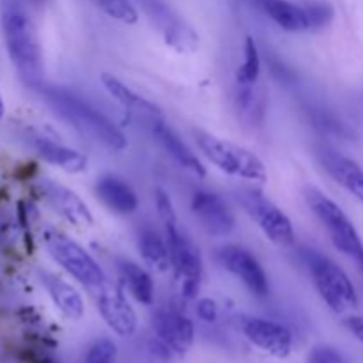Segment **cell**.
Returning <instances> with one entry per match:
<instances>
[{
    "label": "cell",
    "mask_w": 363,
    "mask_h": 363,
    "mask_svg": "<svg viewBox=\"0 0 363 363\" xmlns=\"http://www.w3.org/2000/svg\"><path fill=\"white\" fill-rule=\"evenodd\" d=\"M2 32L11 62L25 84L43 85V52L34 21L18 0H6L2 6Z\"/></svg>",
    "instance_id": "cell-1"
},
{
    "label": "cell",
    "mask_w": 363,
    "mask_h": 363,
    "mask_svg": "<svg viewBox=\"0 0 363 363\" xmlns=\"http://www.w3.org/2000/svg\"><path fill=\"white\" fill-rule=\"evenodd\" d=\"M156 208L165 227L167 247L170 252V264L176 273L181 294L188 300L197 296L202 279V257L194 241L181 233L174 206L165 190L156 188Z\"/></svg>",
    "instance_id": "cell-2"
},
{
    "label": "cell",
    "mask_w": 363,
    "mask_h": 363,
    "mask_svg": "<svg viewBox=\"0 0 363 363\" xmlns=\"http://www.w3.org/2000/svg\"><path fill=\"white\" fill-rule=\"evenodd\" d=\"M39 91H41L43 98L48 101V105L71 126L77 128L80 133L89 135L96 142H101L103 145L116 149V151H123L128 145L123 131L108 117L89 105L85 99L59 87H43L41 85Z\"/></svg>",
    "instance_id": "cell-3"
},
{
    "label": "cell",
    "mask_w": 363,
    "mask_h": 363,
    "mask_svg": "<svg viewBox=\"0 0 363 363\" xmlns=\"http://www.w3.org/2000/svg\"><path fill=\"white\" fill-rule=\"evenodd\" d=\"M303 259L311 269L319 294L335 314H344L358 307L353 282L340 266L315 250H303Z\"/></svg>",
    "instance_id": "cell-4"
},
{
    "label": "cell",
    "mask_w": 363,
    "mask_h": 363,
    "mask_svg": "<svg viewBox=\"0 0 363 363\" xmlns=\"http://www.w3.org/2000/svg\"><path fill=\"white\" fill-rule=\"evenodd\" d=\"M308 206L315 213L325 229L328 230V236L332 243L339 252H342L346 257H350L358 268L363 269V243L360 234L354 229L353 222L347 218L346 213L340 209L339 204L326 197L323 191L315 188H307L305 191Z\"/></svg>",
    "instance_id": "cell-5"
},
{
    "label": "cell",
    "mask_w": 363,
    "mask_h": 363,
    "mask_svg": "<svg viewBox=\"0 0 363 363\" xmlns=\"http://www.w3.org/2000/svg\"><path fill=\"white\" fill-rule=\"evenodd\" d=\"M195 140L202 155L225 174L250 181H266L268 174L264 163L248 149L201 130H195Z\"/></svg>",
    "instance_id": "cell-6"
},
{
    "label": "cell",
    "mask_w": 363,
    "mask_h": 363,
    "mask_svg": "<svg viewBox=\"0 0 363 363\" xmlns=\"http://www.w3.org/2000/svg\"><path fill=\"white\" fill-rule=\"evenodd\" d=\"M45 245L53 261L60 268L66 269L73 279L84 284L87 289H94V287L106 282L101 266L92 259V255L85 248H82L77 241L67 238L66 234L48 230L45 234Z\"/></svg>",
    "instance_id": "cell-7"
},
{
    "label": "cell",
    "mask_w": 363,
    "mask_h": 363,
    "mask_svg": "<svg viewBox=\"0 0 363 363\" xmlns=\"http://www.w3.org/2000/svg\"><path fill=\"white\" fill-rule=\"evenodd\" d=\"M245 211L254 218L272 243L279 247H289L294 243V229L286 213L273 204L262 191L255 188H245L240 194Z\"/></svg>",
    "instance_id": "cell-8"
},
{
    "label": "cell",
    "mask_w": 363,
    "mask_h": 363,
    "mask_svg": "<svg viewBox=\"0 0 363 363\" xmlns=\"http://www.w3.org/2000/svg\"><path fill=\"white\" fill-rule=\"evenodd\" d=\"M96 301L103 321L121 337H131L137 330V314L123 291L113 284L103 282L101 286L89 289Z\"/></svg>",
    "instance_id": "cell-9"
},
{
    "label": "cell",
    "mask_w": 363,
    "mask_h": 363,
    "mask_svg": "<svg viewBox=\"0 0 363 363\" xmlns=\"http://www.w3.org/2000/svg\"><path fill=\"white\" fill-rule=\"evenodd\" d=\"M151 23L162 32L167 45L181 53H190L197 48L199 38L165 2L162 0H140Z\"/></svg>",
    "instance_id": "cell-10"
},
{
    "label": "cell",
    "mask_w": 363,
    "mask_h": 363,
    "mask_svg": "<svg viewBox=\"0 0 363 363\" xmlns=\"http://www.w3.org/2000/svg\"><path fill=\"white\" fill-rule=\"evenodd\" d=\"M218 261L227 272L245 284L248 291L257 298H266L269 294L268 275L262 269L261 262L243 247L229 245L218 252Z\"/></svg>",
    "instance_id": "cell-11"
},
{
    "label": "cell",
    "mask_w": 363,
    "mask_h": 363,
    "mask_svg": "<svg viewBox=\"0 0 363 363\" xmlns=\"http://www.w3.org/2000/svg\"><path fill=\"white\" fill-rule=\"evenodd\" d=\"M191 211L209 236L223 238L233 233L234 215L220 195L197 190L191 199Z\"/></svg>",
    "instance_id": "cell-12"
},
{
    "label": "cell",
    "mask_w": 363,
    "mask_h": 363,
    "mask_svg": "<svg viewBox=\"0 0 363 363\" xmlns=\"http://www.w3.org/2000/svg\"><path fill=\"white\" fill-rule=\"evenodd\" d=\"M152 330L156 337L179 357L186 354L194 344V325L186 315L172 308H160L152 314Z\"/></svg>",
    "instance_id": "cell-13"
},
{
    "label": "cell",
    "mask_w": 363,
    "mask_h": 363,
    "mask_svg": "<svg viewBox=\"0 0 363 363\" xmlns=\"http://www.w3.org/2000/svg\"><path fill=\"white\" fill-rule=\"evenodd\" d=\"M243 333L254 346L277 358H287L293 350V335L289 330L268 319H247L243 323Z\"/></svg>",
    "instance_id": "cell-14"
},
{
    "label": "cell",
    "mask_w": 363,
    "mask_h": 363,
    "mask_svg": "<svg viewBox=\"0 0 363 363\" xmlns=\"http://www.w3.org/2000/svg\"><path fill=\"white\" fill-rule=\"evenodd\" d=\"M43 195L46 197L48 204L59 213L60 216L73 223L74 227H89L92 225V215L89 211L87 204L74 194L69 188L57 184L53 181L45 179L41 184Z\"/></svg>",
    "instance_id": "cell-15"
},
{
    "label": "cell",
    "mask_w": 363,
    "mask_h": 363,
    "mask_svg": "<svg viewBox=\"0 0 363 363\" xmlns=\"http://www.w3.org/2000/svg\"><path fill=\"white\" fill-rule=\"evenodd\" d=\"M318 158L323 169L337 181L342 188H346L351 195L363 204V169L357 162L347 156L333 151L330 147H319Z\"/></svg>",
    "instance_id": "cell-16"
},
{
    "label": "cell",
    "mask_w": 363,
    "mask_h": 363,
    "mask_svg": "<svg viewBox=\"0 0 363 363\" xmlns=\"http://www.w3.org/2000/svg\"><path fill=\"white\" fill-rule=\"evenodd\" d=\"M96 194L106 208L119 215H130L138 208V199L133 188L126 181L112 176V174L99 177V181L96 183Z\"/></svg>",
    "instance_id": "cell-17"
},
{
    "label": "cell",
    "mask_w": 363,
    "mask_h": 363,
    "mask_svg": "<svg viewBox=\"0 0 363 363\" xmlns=\"http://www.w3.org/2000/svg\"><path fill=\"white\" fill-rule=\"evenodd\" d=\"M152 135L156 137V140L162 144V147L169 152V156H172L179 167H183L184 170H188L194 176H206V169L202 167L201 160L191 152V149L177 137L176 131L170 126H167L162 121H155L152 123Z\"/></svg>",
    "instance_id": "cell-18"
},
{
    "label": "cell",
    "mask_w": 363,
    "mask_h": 363,
    "mask_svg": "<svg viewBox=\"0 0 363 363\" xmlns=\"http://www.w3.org/2000/svg\"><path fill=\"white\" fill-rule=\"evenodd\" d=\"M30 142L32 147L35 149V152L45 162L60 167L66 172L80 174L87 169V158H85V155L74 151V149L66 147V145L59 144L55 140H50L46 137H39V135H34L30 138Z\"/></svg>",
    "instance_id": "cell-19"
},
{
    "label": "cell",
    "mask_w": 363,
    "mask_h": 363,
    "mask_svg": "<svg viewBox=\"0 0 363 363\" xmlns=\"http://www.w3.org/2000/svg\"><path fill=\"white\" fill-rule=\"evenodd\" d=\"M41 282L45 286V289L48 291L50 298L55 303V307L66 315L67 319H73L78 321L84 315L85 307L84 300H82L80 293L74 289L71 284H67L66 280L60 279L59 275H53V273L43 272L41 273Z\"/></svg>",
    "instance_id": "cell-20"
},
{
    "label": "cell",
    "mask_w": 363,
    "mask_h": 363,
    "mask_svg": "<svg viewBox=\"0 0 363 363\" xmlns=\"http://www.w3.org/2000/svg\"><path fill=\"white\" fill-rule=\"evenodd\" d=\"M252 2L261 7L262 13L272 18L284 30L301 32L311 28L305 7L296 6L289 0H252Z\"/></svg>",
    "instance_id": "cell-21"
},
{
    "label": "cell",
    "mask_w": 363,
    "mask_h": 363,
    "mask_svg": "<svg viewBox=\"0 0 363 363\" xmlns=\"http://www.w3.org/2000/svg\"><path fill=\"white\" fill-rule=\"evenodd\" d=\"M138 250L142 259L151 269L158 273H165L172 268L170 264V252L167 247V240H163L156 230L142 229L138 234Z\"/></svg>",
    "instance_id": "cell-22"
},
{
    "label": "cell",
    "mask_w": 363,
    "mask_h": 363,
    "mask_svg": "<svg viewBox=\"0 0 363 363\" xmlns=\"http://www.w3.org/2000/svg\"><path fill=\"white\" fill-rule=\"evenodd\" d=\"M117 268H119L121 279L126 284L131 296L140 301V303L151 305L152 298H155V284H152L151 275L138 264L131 261H124V259L117 262Z\"/></svg>",
    "instance_id": "cell-23"
},
{
    "label": "cell",
    "mask_w": 363,
    "mask_h": 363,
    "mask_svg": "<svg viewBox=\"0 0 363 363\" xmlns=\"http://www.w3.org/2000/svg\"><path fill=\"white\" fill-rule=\"evenodd\" d=\"M101 84L103 87L106 89V92H108L113 99H117L123 106H128V108L131 110H138V112H145L149 113V116H160V110L156 108L151 101H147V99L138 96L135 91H131L126 84H123V82L117 77H113V74L103 73Z\"/></svg>",
    "instance_id": "cell-24"
},
{
    "label": "cell",
    "mask_w": 363,
    "mask_h": 363,
    "mask_svg": "<svg viewBox=\"0 0 363 363\" xmlns=\"http://www.w3.org/2000/svg\"><path fill=\"white\" fill-rule=\"evenodd\" d=\"M259 73H261V57H259L257 45H255L254 38L248 35L245 41V57L241 66L238 67L236 80L241 87H250L255 85L259 80Z\"/></svg>",
    "instance_id": "cell-25"
},
{
    "label": "cell",
    "mask_w": 363,
    "mask_h": 363,
    "mask_svg": "<svg viewBox=\"0 0 363 363\" xmlns=\"http://www.w3.org/2000/svg\"><path fill=\"white\" fill-rule=\"evenodd\" d=\"M92 2L113 20L126 25H135L138 21V11L130 0H92Z\"/></svg>",
    "instance_id": "cell-26"
},
{
    "label": "cell",
    "mask_w": 363,
    "mask_h": 363,
    "mask_svg": "<svg viewBox=\"0 0 363 363\" xmlns=\"http://www.w3.org/2000/svg\"><path fill=\"white\" fill-rule=\"evenodd\" d=\"M117 347L110 339H98L91 344L87 354H85V363H116Z\"/></svg>",
    "instance_id": "cell-27"
},
{
    "label": "cell",
    "mask_w": 363,
    "mask_h": 363,
    "mask_svg": "<svg viewBox=\"0 0 363 363\" xmlns=\"http://www.w3.org/2000/svg\"><path fill=\"white\" fill-rule=\"evenodd\" d=\"M305 11H307L308 21H311V28L325 27V25H328L333 18L332 6L326 2L308 4V6H305Z\"/></svg>",
    "instance_id": "cell-28"
},
{
    "label": "cell",
    "mask_w": 363,
    "mask_h": 363,
    "mask_svg": "<svg viewBox=\"0 0 363 363\" xmlns=\"http://www.w3.org/2000/svg\"><path fill=\"white\" fill-rule=\"evenodd\" d=\"M307 363H347L342 353L330 346H318L311 351Z\"/></svg>",
    "instance_id": "cell-29"
},
{
    "label": "cell",
    "mask_w": 363,
    "mask_h": 363,
    "mask_svg": "<svg viewBox=\"0 0 363 363\" xmlns=\"http://www.w3.org/2000/svg\"><path fill=\"white\" fill-rule=\"evenodd\" d=\"M197 314L202 321L206 323H215L216 321V315H218V307L213 300L209 298H204V300L199 301L197 305Z\"/></svg>",
    "instance_id": "cell-30"
},
{
    "label": "cell",
    "mask_w": 363,
    "mask_h": 363,
    "mask_svg": "<svg viewBox=\"0 0 363 363\" xmlns=\"http://www.w3.org/2000/svg\"><path fill=\"white\" fill-rule=\"evenodd\" d=\"M344 325L360 342H363V315H350V318H346Z\"/></svg>",
    "instance_id": "cell-31"
},
{
    "label": "cell",
    "mask_w": 363,
    "mask_h": 363,
    "mask_svg": "<svg viewBox=\"0 0 363 363\" xmlns=\"http://www.w3.org/2000/svg\"><path fill=\"white\" fill-rule=\"evenodd\" d=\"M4 112H6V105H4L2 94H0V121H2V117H4Z\"/></svg>",
    "instance_id": "cell-32"
},
{
    "label": "cell",
    "mask_w": 363,
    "mask_h": 363,
    "mask_svg": "<svg viewBox=\"0 0 363 363\" xmlns=\"http://www.w3.org/2000/svg\"><path fill=\"white\" fill-rule=\"evenodd\" d=\"M52 363H57V362H52Z\"/></svg>",
    "instance_id": "cell-33"
}]
</instances>
